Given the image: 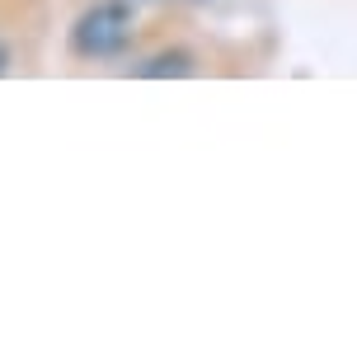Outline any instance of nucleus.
Wrapping results in <instances>:
<instances>
[{
    "mask_svg": "<svg viewBox=\"0 0 357 357\" xmlns=\"http://www.w3.org/2000/svg\"><path fill=\"white\" fill-rule=\"evenodd\" d=\"M127 38H132V10L123 0H104V5H94L75 19L71 47L80 56H113L127 47Z\"/></svg>",
    "mask_w": 357,
    "mask_h": 357,
    "instance_id": "f257e3e1",
    "label": "nucleus"
},
{
    "mask_svg": "<svg viewBox=\"0 0 357 357\" xmlns=\"http://www.w3.org/2000/svg\"><path fill=\"white\" fill-rule=\"evenodd\" d=\"M5 66H10V52H5V47H0V75H5Z\"/></svg>",
    "mask_w": 357,
    "mask_h": 357,
    "instance_id": "7ed1b4c3",
    "label": "nucleus"
},
{
    "mask_svg": "<svg viewBox=\"0 0 357 357\" xmlns=\"http://www.w3.org/2000/svg\"><path fill=\"white\" fill-rule=\"evenodd\" d=\"M193 66H188V56L183 52H169V56H155L151 66H142V75H188Z\"/></svg>",
    "mask_w": 357,
    "mask_h": 357,
    "instance_id": "f03ea898",
    "label": "nucleus"
}]
</instances>
